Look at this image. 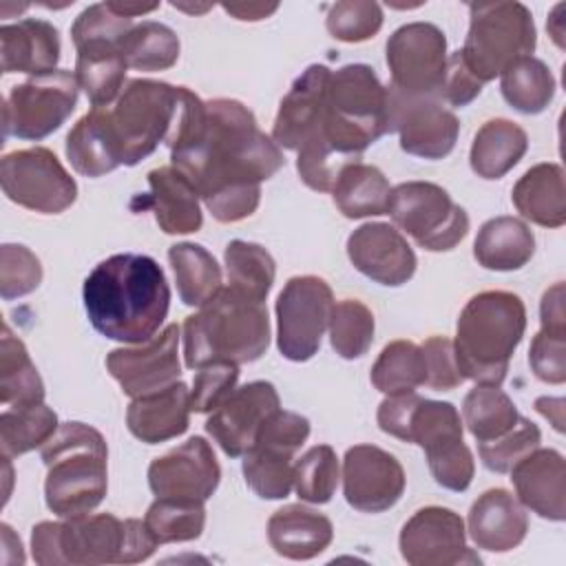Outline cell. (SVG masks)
I'll return each mask as SVG.
<instances>
[{
  "mask_svg": "<svg viewBox=\"0 0 566 566\" xmlns=\"http://www.w3.org/2000/svg\"><path fill=\"white\" fill-rule=\"evenodd\" d=\"M155 548L157 542L142 520H119L113 513H84L31 528V553L40 566L137 564Z\"/></svg>",
  "mask_w": 566,
  "mask_h": 566,
  "instance_id": "cell-4",
  "label": "cell"
},
{
  "mask_svg": "<svg viewBox=\"0 0 566 566\" xmlns=\"http://www.w3.org/2000/svg\"><path fill=\"white\" fill-rule=\"evenodd\" d=\"M511 482L524 509L544 520L566 517V462L555 449H533L511 469Z\"/></svg>",
  "mask_w": 566,
  "mask_h": 566,
  "instance_id": "cell-24",
  "label": "cell"
},
{
  "mask_svg": "<svg viewBox=\"0 0 566 566\" xmlns=\"http://www.w3.org/2000/svg\"><path fill=\"white\" fill-rule=\"evenodd\" d=\"M80 82L73 71L55 69L11 86L2 104L4 137L38 142L55 133L75 111Z\"/></svg>",
  "mask_w": 566,
  "mask_h": 566,
  "instance_id": "cell-11",
  "label": "cell"
},
{
  "mask_svg": "<svg viewBox=\"0 0 566 566\" xmlns=\"http://www.w3.org/2000/svg\"><path fill=\"white\" fill-rule=\"evenodd\" d=\"M64 150L75 172L84 177H102L124 166L122 150L111 126L108 106L93 108L82 115L69 130Z\"/></svg>",
  "mask_w": 566,
  "mask_h": 566,
  "instance_id": "cell-30",
  "label": "cell"
},
{
  "mask_svg": "<svg viewBox=\"0 0 566 566\" xmlns=\"http://www.w3.org/2000/svg\"><path fill=\"white\" fill-rule=\"evenodd\" d=\"M389 91L367 64L332 71L323 117L312 137L296 150V170L305 186L329 192L349 164L387 133Z\"/></svg>",
  "mask_w": 566,
  "mask_h": 566,
  "instance_id": "cell-2",
  "label": "cell"
},
{
  "mask_svg": "<svg viewBox=\"0 0 566 566\" xmlns=\"http://www.w3.org/2000/svg\"><path fill=\"white\" fill-rule=\"evenodd\" d=\"M398 546L402 559L411 566L480 564V557L467 546L462 517L444 506L418 509L405 522Z\"/></svg>",
  "mask_w": 566,
  "mask_h": 566,
  "instance_id": "cell-17",
  "label": "cell"
},
{
  "mask_svg": "<svg viewBox=\"0 0 566 566\" xmlns=\"http://www.w3.org/2000/svg\"><path fill=\"white\" fill-rule=\"evenodd\" d=\"M420 349L424 354L427 387L436 391H451L464 382L455 363L453 340H449L447 336H431L420 345Z\"/></svg>",
  "mask_w": 566,
  "mask_h": 566,
  "instance_id": "cell-55",
  "label": "cell"
},
{
  "mask_svg": "<svg viewBox=\"0 0 566 566\" xmlns=\"http://www.w3.org/2000/svg\"><path fill=\"white\" fill-rule=\"evenodd\" d=\"M387 212L400 230L429 252L453 250L469 232L467 210L431 181H405L391 188Z\"/></svg>",
  "mask_w": 566,
  "mask_h": 566,
  "instance_id": "cell-10",
  "label": "cell"
},
{
  "mask_svg": "<svg viewBox=\"0 0 566 566\" xmlns=\"http://www.w3.org/2000/svg\"><path fill=\"white\" fill-rule=\"evenodd\" d=\"M237 380L239 365L234 363H210L197 369L190 391V409L195 413L214 411L237 389Z\"/></svg>",
  "mask_w": 566,
  "mask_h": 566,
  "instance_id": "cell-53",
  "label": "cell"
},
{
  "mask_svg": "<svg viewBox=\"0 0 566 566\" xmlns=\"http://www.w3.org/2000/svg\"><path fill=\"white\" fill-rule=\"evenodd\" d=\"M223 259L228 285L254 301L265 303L276 276V263L272 254L259 243L234 239L226 245Z\"/></svg>",
  "mask_w": 566,
  "mask_h": 566,
  "instance_id": "cell-42",
  "label": "cell"
},
{
  "mask_svg": "<svg viewBox=\"0 0 566 566\" xmlns=\"http://www.w3.org/2000/svg\"><path fill=\"white\" fill-rule=\"evenodd\" d=\"M126 66L144 73H157L175 66L179 60L177 33L155 20L135 24L119 44Z\"/></svg>",
  "mask_w": 566,
  "mask_h": 566,
  "instance_id": "cell-44",
  "label": "cell"
},
{
  "mask_svg": "<svg viewBox=\"0 0 566 566\" xmlns=\"http://www.w3.org/2000/svg\"><path fill=\"white\" fill-rule=\"evenodd\" d=\"M467 524L478 548L509 553L524 542L528 515L506 489H489L471 504Z\"/></svg>",
  "mask_w": 566,
  "mask_h": 566,
  "instance_id": "cell-26",
  "label": "cell"
},
{
  "mask_svg": "<svg viewBox=\"0 0 566 566\" xmlns=\"http://www.w3.org/2000/svg\"><path fill=\"white\" fill-rule=\"evenodd\" d=\"M469 18L460 57L478 82L495 80L513 60L535 51L537 33L526 4L473 2L469 4Z\"/></svg>",
  "mask_w": 566,
  "mask_h": 566,
  "instance_id": "cell-8",
  "label": "cell"
},
{
  "mask_svg": "<svg viewBox=\"0 0 566 566\" xmlns=\"http://www.w3.org/2000/svg\"><path fill=\"white\" fill-rule=\"evenodd\" d=\"M535 254V234L517 217H493L482 223L473 241L475 261L493 272L524 268Z\"/></svg>",
  "mask_w": 566,
  "mask_h": 566,
  "instance_id": "cell-33",
  "label": "cell"
},
{
  "mask_svg": "<svg viewBox=\"0 0 566 566\" xmlns=\"http://www.w3.org/2000/svg\"><path fill=\"white\" fill-rule=\"evenodd\" d=\"M539 321L544 332L566 334V310H564V283L551 285L539 303Z\"/></svg>",
  "mask_w": 566,
  "mask_h": 566,
  "instance_id": "cell-57",
  "label": "cell"
},
{
  "mask_svg": "<svg viewBox=\"0 0 566 566\" xmlns=\"http://www.w3.org/2000/svg\"><path fill=\"white\" fill-rule=\"evenodd\" d=\"M148 186V203L155 212L157 226L166 234H188L201 228L203 217L199 208V192L175 166L150 170Z\"/></svg>",
  "mask_w": 566,
  "mask_h": 566,
  "instance_id": "cell-31",
  "label": "cell"
},
{
  "mask_svg": "<svg viewBox=\"0 0 566 566\" xmlns=\"http://www.w3.org/2000/svg\"><path fill=\"white\" fill-rule=\"evenodd\" d=\"M190 411V389L177 380L159 391L133 398L126 409V424L137 440L159 444L186 433Z\"/></svg>",
  "mask_w": 566,
  "mask_h": 566,
  "instance_id": "cell-27",
  "label": "cell"
},
{
  "mask_svg": "<svg viewBox=\"0 0 566 566\" xmlns=\"http://www.w3.org/2000/svg\"><path fill=\"white\" fill-rule=\"evenodd\" d=\"M2 531V564H24V553H22V542L13 533L9 524H0Z\"/></svg>",
  "mask_w": 566,
  "mask_h": 566,
  "instance_id": "cell-59",
  "label": "cell"
},
{
  "mask_svg": "<svg viewBox=\"0 0 566 566\" xmlns=\"http://www.w3.org/2000/svg\"><path fill=\"white\" fill-rule=\"evenodd\" d=\"M332 71L325 64H310L290 86L287 95L279 104V113L272 126V139L276 146L298 150L316 130L323 111L325 93Z\"/></svg>",
  "mask_w": 566,
  "mask_h": 566,
  "instance_id": "cell-25",
  "label": "cell"
},
{
  "mask_svg": "<svg viewBox=\"0 0 566 566\" xmlns=\"http://www.w3.org/2000/svg\"><path fill=\"white\" fill-rule=\"evenodd\" d=\"M281 409L279 394L268 380L237 387L206 420V431L230 458H243L254 444L261 427Z\"/></svg>",
  "mask_w": 566,
  "mask_h": 566,
  "instance_id": "cell-20",
  "label": "cell"
},
{
  "mask_svg": "<svg viewBox=\"0 0 566 566\" xmlns=\"http://www.w3.org/2000/svg\"><path fill=\"white\" fill-rule=\"evenodd\" d=\"M82 296L91 325L102 336L128 345L150 340L170 307V287L159 263L130 252L97 263Z\"/></svg>",
  "mask_w": 566,
  "mask_h": 566,
  "instance_id": "cell-3",
  "label": "cell"
},
{
  "mask_svg": "<svg viewBox=\"0 0 566 566\" xmlns=\"http://www.w3.org/2000/svg\"><path fill=\"white\" fill-rule=\"evenodd\" d=\"M133 18L117 13L111 2H97L86 7L71 27V38L75 49L91 42L122 44L126 33L133 29Z\"/></svg>",
  "mask_w": 566,
  "mask_h": 566,
  "instance_id": "cell-51",
  "label": "cell"
},
{
  "mask_svg": "<svg viewBox=\"0 0 566 566\" xmlns=\"http://www.w3.org/2000/svg\"><path fill=\"white\" fill-rule=\"evenodd\" d=\"M517 212L544 228H562L566 223V188L559 164H537L528 168L511 190Z\"/></svg>",
  "mask_w": 566,
  "mask_h": 566,
  "instance_id": "cell-32",
  "label": "cell"
},
{
  "mask_svg": "<svg viewBox=\"0 0 566 566\" xmlns=\"http://www.w3.org/2000/svg\"><path fill=\"white\" fill-rule=\"evenodd\" d=\"M462 418V424H467L478 442H489L511 431L517 424L520 413L515 402L500 387L478 385L464 396Z\"/></svg>",
  "mask_w": 566,
  "mask_h": 566,
  "instance_id": "cell-41",
  "label": "cell"
},
{
  "mask_svg": "<svg viewBox=\"0 0 566 566\" xmlns=\"http://www.w3.org/2000/svg\"><path fill=\"white\" fill-rule=\"evenodd\" d=\"M429 471L433 480L449 491H467L473 473H475V462L471 449L464 444L462 438L442 442L429 451H424Z\"/></svg>",
  "mask_w": 566,
  "mask_h": 566,
  "instance_id": "cell-52",
  "label": "cell"
},
{
  "mask_svg": "<svg viewBox=\"0 0 566 566\" xmlns=\"http://www.w3.org/2000/svg\"><path fill=\"white\" fill-rule=\"evenodd\" d=\"M542 442V433L537 429L535 422H531L528 418L517 420V424L506 431L504 436L489 440V442H478V453L482 464L489 471L495 473H509L513 469V464H517L526 453H531L533 449H537Z\"/></svg>",
  "mask_w": 566,
  "mask_h": 566,
  "instance_id": "cell-49",
  "label": "cell"
},
{
  "mask_svg": "<svg viewBox=\"0 0 566 566\" xmlns=\"http://www.w3.org/2000/svg\"><path fill=\"white\" fill-rule=\"evenodd\" d=\"M371 385L387 394H409L424 385L427 367L420 345L411 340H391L382 347L376 363L371 365Z\"/></svg>",
  "mask_w": 566,
  "mask_h": 566,
  "instance_id": "cell-43",
  "label": "cell"
},
{
  "mask_svg": "<svg viewBox=\"0 0 566 566\" xmlns=\"http://www.w3.org/2000/svg\"><path fill=\"white\" fill-rule=\"evenodd\" d=\"M144 524L148 526L157 544L192 542L203 533L206 506L203 502L155 497V502L146 511Z\"/></svg>",
  "mask_w": 566,
  "mask_h": 566,
  "instance_id": "cell-45",
  "label": "cell"
},
{
  "mask_svg": "<svg viewBox=\"0 0 566 566\" xmlns=\"http://www.w3.org/2000/svg\"><path fill=\"white\" fill-rule=\"evenodd\" d=\"M391 88L407 97H438L447 71V38L431 22L398 27L387 40Z\"/></svg>",
  "mask_w": 566,
  "mask_h": 566,
  "instance_id": "cell-15",
  "label": "cell"
},
{
  "mask_svg": "<svg viewBox=\"0 0 566 566\" xmlns=\"http://www.w3.org/2000/svg\"><path fill=\"white\" fill-rule=\"evenodd\" d=\"M310 436V420L279 409L243 453V478L263 500H283L294 489V455Z\"/></svg>",
  "mask_w": 566,
  "mask_h": 566,
  "instance_id": "cell-12",
  "label": "cell"
},
{
  "mask_svg": "<svg viewBox=\"0 0 566 566\" xmlns=\"http://www.w3.org/2000/svg\"><path fill=\"white\" fill-rule=\"evenodd\" d=\"M186 367L201 369L210 363H252L270 345L268 307L234 287H221L184 325Z\"/></svg>",
  "mask_w": 566,
  "mask_h": 566,
  "instance_id": "cell-5",
  "label": "cell"
},
{
  "mask_svg": "<svg viewBox=\"0 0 566 566\" xmlns=\"http://www.w3.org/2000/svg\"><path fill=\"white\" fill-rule=\"evenodd\" d=\"M57 29L38 18H24L0 27V55L4 73L44 75L55 71L60 62Z\"/></svg>",
  "mask_w": 566,
  "mask_h": 566,
  "instance_id": "cell-28",
  "label": "cell"
},
{
  "mask_svg": "<svg viewBox=\"0 0 566 566\" xmlns=\"http://www.w3.org/2000/svg\"><path fill=\"white\" fill-rule=\"evenodd\" d=\"M480 93H482V82H478V77L467 69V64L460 57V51L451 53L447 57V71H444L442 86L438 91V99L455 108H462L471 104Z\"/></svg>",
  "mask_w": 566,
  "mask_h": 566,
  "instance_id": "cell-56",
  "label": "cell"
},
{
  "mask_svg": "<svg viewBox=\"0 0 566 566\" xmlns=\"http://www.w3.org/2000/svg\"><path fill=\"white\" fill-rule=\"evenodd\" d=\"M75 77L93 108H104L119 97L126 77V60L119 44L91 42L75 49Z\"/></svg>",
  "mask_w": 566,
  "mask_h": 566,
  "instance_id": "cell-35",
  "label": "cell"
},
{
  "mask_svg": "<svg viewBox=\"0 0 566 566\" xmlns=\"http://www.w3.org/2000/svg\"><path fill=\"white\" fill-rule=\"evenodd\" d=\"M168 261L184 305L201 307L221 290V268L203 245L175 243L168 250Z\"/></svg>",
  "mask_w": 566,
  "mask_h": 566,
  "instance_id": "cell-37",
  "label": "cell"
},
{
  "mask_svg": "<svg viewBox=\"0 0 566 566\" xmlns=\"http://www.w3.org/2000/svg\"><path fill=\"white\" fill-rule=\"evenodd\" d=\"M172 166L195 186L212 217L237 223L261 201V181L276 175L283 153L248 106L217 97L201 102L181 86V111L170 142Z\"/></svg>",
  "mask_w": 566,
  "mask_h": 566,
  "instance_id": "cell-1",
  "label": "cell"
},
{
  "mask_svg": "<svg viewBox=\"0 0 566 566\" xmlns=\"http://www.w3.org/2000/svg\"><path fill=\"white\" fill-rule=\"evenodd\" d=\"M0 184L7 199L42 214H60L77 199L75 179L44 146L7 153L0 161Z\"/></svg>",
  "mask_w": 566,
  "mask_h": 566,
  "instance_id": "cell-14",
  "label": "cell"
},
{
  "mask_svg": "<svg viewBox=\"0 0 566 566\" xmlns=\"http://www.w3.org/2000/svg\"><path fill=\"white\" fill-rule=\"evenodd\" d=\"M221 7L237 20H250V22L263 20L279 9V4H263V2H230V4L226 2Z\"/></svg>",
  "mask_w": 566,
  "mask_h": 566,
  "instance_id": "cell-58",
  "label": "cell"
},
{
  "mask_svg": "<svg viewBox=\"0 0 566 566\" xmlns=\"http://www.w3.org/2000/svg\"><path fill=\"white\" fill-rule=\"evenodd\" d=\"M179 325L170 323L137 347H117L106 356V369L122 391L139 398L179 380Z\"/></svg>",
  "mask_w": 566,
  "mask_h": 566,
  "instance_id": "cell-18",
  "label": "cell"
},
{
  "mask_svg": "<svg viewBox=\"0 0 566 566\" xmlns=\"http://www.w3.org/2000/svg\"><path fill=\"white\" fill-rule=\"evenodd\" d=\"M42 283L40 259L20 243L0 248V296L13 301L31 294Z\"/></svg>",
  "mask_w": 566,
  "mask_h": 566,
  "instance_id": "cell-50",
  "label": "cell"
},
{
  "mask_svg": "<svg viewBox=\"0 0 566 566\" xmlns=\"http://www.w3.org/2000/svg\"><path fill=\"white\" fill-rule=\"evenodd\" d=\"M535 409L548 418L555 427V431H564V400L562 398H548V396H542L535 400Z\"/></svg>",
  "mask_w": 566,
  "mask_h": 566,
  "instance_id": "cell-60",
  "label": "cell"
},
{
  "mask_svg": "<svg viewBox=\"0 0 566 566\" xmlns=\"http://www.w3.org/2000/svg\"><path fill=\"white\" fill-rule=\"evenodd\" d=\"M181 111V86L155 80H128L113 108L111 126L117 137L124 166H135L175 133Z\"/></svg>",
  "mask_w": 566,
  "mask_h": 566,
  "instance_id": "cell-9",
  "label": "cell"
},
{
  "mask_svg": "<svg viewBox=\"0 0 566 566\" xmlns=\"http://www.w3.org/2000/svg\"><path fill=\"white\" fill-rule=\"evenodd\" d=\"M528 148V137L522 126L511 119L495 117L480 126L473 137L469 164L482 179H500L513 170Z\"/></svg>",
  "mask_w": 566,
  "mask_h": 566,
  "instance_id": "cell-34",
  "label": "cell"
},
{
  "mask_svg": "<svg viewBox=\"0 0 566 566\" xmlns=\"http://www.w3.org/2000/svg\"><path fill=\"white\" fill-rule=\"evenodd\" d=\"M268 539L276 555L287 559H312L334 539V526L327 515L303 506L287 504L268 520Z\"/></svg>",
  "mask_w": 566,
  "mask_h": 566,
  "instance_id": "cell-29",
  "label": "cell"
},
{
  "mask_svg": "<svg viewBox=\"0 0 566 566\" xmlns=\"http://www.w3.org/2000/svg\"><path fill=\"white\" fill-rule=\"evenodd\" d=\"M528 363L533 374L548 385H562L566 380V334H553L539 329L533 336L528 349Z\"/></svg>",
  "mask_w": 566,
  "mask_h": 566,
  "instance_id": "cell-54",
  "label": "cell"
},
{
  "mask_svg": "<svg viewBox=\"0 0 566 566\" xmlns=\"http://www.w3.org/2000/svg\"><path fill=\"white\" fill-rule=\"evenodd\" d=\"M387 133H398L400 148L413 157H447L460 133L458 117L438 97H407L387 86Z\"/></svg>",
  "mask_w": 566,
  "mask_h": 566,
  "instance_id": "cell-16",
  "label": "cell"
},
{
  "mask_svg": "<svg viewBox=\"0 0 566 566\" xmlns=\"http://www.w3.org/2000/svg\"><path fill=\"white\" fill-rule=\"evenodd\" d=\"M555 77L551 69L533 55H522L513 60L500 73L502 97L515 111L524 115L542 113L555 97Z\"/></svg>",
  "mask_w": 566,
  "mask_h": 566,
  "instance_id": "cell-39",
  "label": "cell"
},
{
  "mask_svg": "<svg viewBox=\"0 0 566 566\" xmlns=\"http://www.w3.org/2000/svg\"><path fill=\"white\" fill-rule=\"evenodd\" d=\"M526 329L524 301L506 290H486L458 316L453 354L464 380L500 387Z\"/></svg>",
  "mask_w": 566,
  "mask_h": 566,
  "instance_id": "cell-6",
  "label": "cell"
},
{
  "mask_svg": "<svg viewBox=\"0 0 566 566\" xmlns=\"http://www.w3.org/2000/svg\"><path fill=\"white\" fill-rule=\"evenodd\" d=\"M338 484V458L329 444L307 449L294 462V491L303 502L325 504Z\"/></svg>",
  "mask_w": 566,
  "mask_h": 566,
  "instance_id": "cell-47",
  "label": "cell"
},
{
  "mask_svg": "<svg viewBox=\"0 0 566 566\" xmlns=\"http://www.w3.org/2000/svg\"><path fill=\"white\" fill-rule=\"evenodd\" d=\"M57 416L44 402L24 407H4L0 413V451L2 458H18L42 449L57 431Z\"/></svg>",
  "mask_w": 566,
  "mask_h": 566,
  "instance_id": "cell-40",
  "label": "cell"
},
{
  "mask_svg": "<svg viewBox=\"0 0 566 566\" xmlns=\"http://www.w3.org/2000/svg\"><path fill=\"white\" fill-rule=\"evenodd\" d=\"M376 420L385 433L413 442L422 451L462 438V420L451 402L429 400L413 391L387 396L378 405Z\"/></svg>",
  "mask_w": 566,
  "mask_h": 566,
  "instance_id": "cell-19",
  "label": "cell"
},
{
  "mask_svg": "<svg viewBox=\"0 0 566 566\" xmlns=\"http://www.w3.org/2000/svg\"><path fill=\"white\" fill-rule=\"evenodd\" d=\"M325 27L340 42H365L382 27V9L371 0H343L327 7Z\"/></svg>",
  "mask_w": 566,
  "mask_h": 566,
  "instance_id": "cell-48",
  "label": "cell"
},
{
  "mask_svg": "<svg viewBox=\"0 0 566 566\" xmlns=\"http://www.w3.org/2000/svg\"><path fill=\"white\" fill-rule=\"evenodd\" d=\"M276 347L294 363L310 360L329 327L334 294L325 279L314 274L292 276L276 298Z\"/></svg>",
  "mask_w": 566,
  "mask_h": 566,
  "instance_id": "cell-13",
  "label": "cell"
},
{
  "mask_svg": "<svg viewBox=\"0 0 566 566\" xmlns=\"http://www.w3.org/2000/svg\"><path fill=\"white\" fill-rule=\"evenodd\" d=\"M374 314L363 301L343 298L334 303L329 318V343L340 358L354 360L365 356L374 343Z\"/></svg>",
  "mask_w": 566,
  "mask_h": 566,
  "instance_id": "cell-46",
  "label": "cell"
},
{
  "mask_svg": "<svg viewBox=\"0 0 566 566\" xmlns=\"http://www.w3.org/2000/svg\"><path fill=\"white\" fill-rule=\"evenodd\" d=\"M46 464L44 500L60 517L91 513L106 495L108 449L97 429L84 422H64L42 447Z\"/></svg>",
  "mask_w": 566,
  "mask_h": 566,
  "instance_id": "cell-7",
  "label": "cell"
},
{
  "mask_svg": "<svg viewBox=\"0 0 566 566\" xmlns=\"http://www.w3.org/2000/svg\"><path fill=\"white\" fill-rule=\"evenodd\" d=\"M221 469L212 447L195 436L148 467V486L155 497L206 502L219 486Z\"/></svg>",
  "mask_w": 566,
  "mask_h": 566,
  "instance_id": "cell-22",
  "label": "cell"
},
{
  "mask_svg": "<svg viewBox=\"0 0 566 566\" xmlns=\"http://www.w3.org/2000/svg\"><path fill=\"white\" fill-rule=\"evenodd\" d=\"M347 256L360 274L387 287L407 283L418 265L407 239L382 221L356 228L347 239Z\"/></svg>",
  "mask_w": 566,
  "mask_h": 566,
  "instance_id": "cell-23",
  "label": "cell"
},
{
  "mask_svg": "<svg viewBox=\"0 0 566 566\" xmlns=\"http://www.w3.org/2000/svg\"><path fill=\"white\" fill-rule=\"evenodd\" d=\"M332 197L347 219L378 217L389 210L391 186L378 166L356 161L340 170Z\"/></svg>",
  "mask_w": 566,
  "mask_h": 566,
  "instance_id": "cell-36",
  "label": "cell"
},
{
  "mask_svg": "<svg viewBox=\"0 0 566 566\" xmlns=\"http://www.w3.org/2000/svg\"><path fill=\"white\" fill-rule=\"evenodd\" d=\"M0 402L4 407H24L44 402V382L33 365L24 343L2 325L0 336Z\"/></svg>",
  "mask_w": 566,
  "mask_h": 566,
  "instance_id": "cell-38",
  "label": "cell"
},
{
  "mask_svg": "<svg viewBox=\"0 0 566 566\" xmlns=\"http://www.w3.org/2000/svg\"><path fill=\"white\" fill-rule=\"evenodd\" d=\"M405 493V469L389 451L356 444L343 458V495L360 513H382Z\"/></svg>",
  "mask_w": 566,
  "mask_h": 566,
  "instance_id": "cell-21",
  "label": "cell"
}]
</instances>
